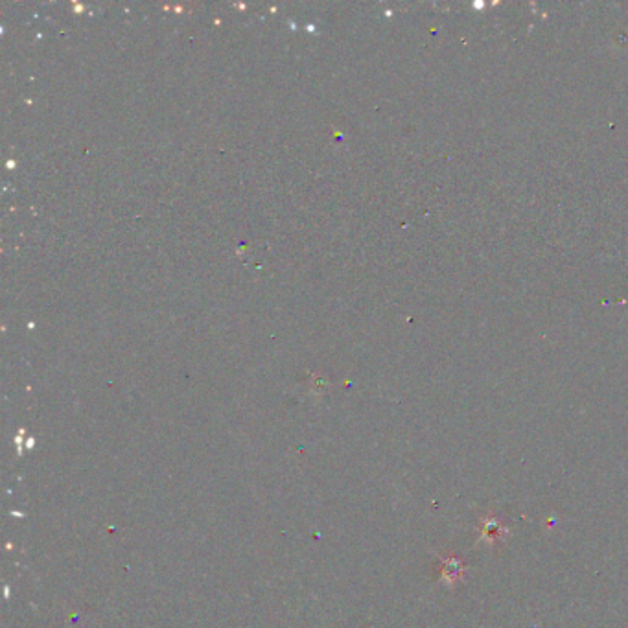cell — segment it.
<instances>
[{
  "label": "cell",
  "mask_w": 628,
  "mask_h": 628,
  "mask_svg": "<svg viewBox=\"0 0 628 628\" xmlns=\"http://www.w3.org/2000/svg\"><path fill=\"white\" fill-rule=\"evenodd\" d=\"M509 535V529L503 527L498 518L488 516L481 520V533H479V542H487L488 546H494L496 542L505 540Z\"/></svg>",
  "instance_id": "cell-1"
},
{
  "label": "cell",
  "mask_w": 628,
  "mask_h": 628,
  "mask_svg": "<svg viewBox=\"0 0 628 628\" xmlns=\"http://www.w3.org/2000/svg\"><path fill=\"white\" fill-rule=\"evenodd\" d=\"M441 571H442V581L448 586H455L463 575L466 573V566L461 558L457 557H448L441 558Z\"/></svg>",
  "instance_id": "cell-2"
}]
</instances>
